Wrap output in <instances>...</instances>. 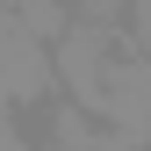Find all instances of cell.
I'll use <instances>...</instances> for the list:
<instances>
[{
  "label": "cell",
  "mask_w": 151,
  "mask_h": 151,
  "mask_svg": "<svg viewBox=\"0 0 151 151\" xmlns=\"http://www.w3.org/2000/svg\"><path fill=\"white\" fill-rule=\"evenodd\" d=\"M144 144H151V129H144Z\"/></svg>",
  "instance_id": "8992f818"
},
{
  "label": "cell",
  "mask_w": 151,
  "mask_h": 151,
  "mask_svg": "<svg viewBox=\"0 0 151 151\" xmlns=\"http://www.w3.org/2000/svg\"><path fill=\"white\" fill-rule=\"evenodd\" d=\"M7 22H14V0H0V29H7Z\"/></svg>",
  "instance_id": "5b68a950"
},
{
  "label": "cell",
  "mask_w": 151,
  "mask_h": 151,
  "mask_svg": "<svg viewBox=\"0 0 151 151\" xmlns=\"http://www.w3.org/2000/svg\"><path fill=\"white\" fill-rule=\"evenodd\" d=\"M93 115L115 129L122 144H144V129H151V58L115 50V65L101 72V101H93Z\"/></svg>",
  "instance_id": "7a4b0ae2"
},
{
  "label": "cell",
  "mask_w": 151,
  "mask_h": 151,
  "mask_svg": "<svg viewBox=\"0 0 151 151\" xmlns=\"http://www.w3.org/2000/svg\"><path fill=\"white\" fill-rule=\"evenodd\" d=\"M14 22H22L36 43H58L72 29V0H14Z\"/></svg>",
  "instance_id": "277c9868"
},
{
  "label": "cell",
  "mask_w": 151,
  "mask_h": 151,
  "mask_svg": "<svg viewBox=\"0 0 151 151\" xmlns=\"http://www.w3.org/2000/svg\"><path fill=\"white\" fill-rule=\"evenodd\" d=\"M115 50H122V22L72 14V29L50 43V72H58L65 101H79V108H93V101H101V72L115 65Z\"/></svg>",
  "instance_id": "6da1fadb"
},
{
  "label": "cell",
  "mask_w": 151,
  "mask_h": 151,
  "mask_svg": "<svg viewBox=\"0 0 151 151\" xmlns=\"http://www.w3.org/2000/svg\"><path fill=\"white\" fill-rule=\"evenodd\" d=\"M50 86H58L50 43H36L22 22H7V29H0V101H7V108H36Z\"/></svg>",
  "instance_id": "3957f363"
}]
</instances>
